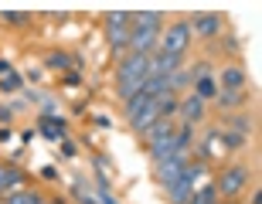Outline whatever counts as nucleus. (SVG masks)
Returning <instances> with one entry per match:
<instances>
[{
  "label": "nucleus",
  "instance_id": "nucleus-16",
  "mask_svg": "<svg viewBox=\"0 0 262 204\" xmlns=\"http://www.w3.org/2000/svg\"><path fill=\"white\" fill-rule=\"evenodd\" d=\"M106 34H109V44L116 51L129 44V24H106Z\"/></svg>",
  "mask_w": 262,
  "mask_h": 204
},
{
  "label": "nucleus",
  "instance_id": "nucleus-4",
  "mask_svg": "<svg viewBox=\"0 0 262 204\" xmlns=\"http://www.w3.org/2000/svg\"><path fill=\"white\" fill-rule=\"evenodd\" d=\"M191 38H194V34H191V24H187V20H177V24H170L167 34H160V51L181 58L187 51V44H191Z\"/></svg>",
  "mask_w": 262,
  "mask_h": 204
},
{
  "label": "nucleus",
  "instance_id": "nucleus-22",
  "mask_svg": "<svg viewBox=\"0 0 262 204\" xmlns=\"http://www.w3.org/2000/svg\"><path fill=\"white\" fill-rule=\"evenodd\" d=\"M61 129H65V123H61V116H58V123H51L48 116L41 119V133H45V136H51V140H61Z\"/></svg>",
  "mask_w": 262,
  "mask_h": 204
},
{
  "label": "nucleus",
  "instance_id": "nucleus-23",
  "mask_svg": "<svg viewBox=\"0 0 262 204\" xmlns=\"http://www.w3.org/2000/svg\"><path fill=\"white\" fill-rule=\"evenodd\" d=\"M174 140H177V150H187V146L194 143V126H181L174 133Z\"/></svg>",
  "mask_w": 262,
  "mask_h": 204
},
{
  "label": "nucleus",
  "instance_id": "nucleus-9",
  "mask_svg": "<svg viewBox=\"0 0 262 204\" xmlns=\"http://www.w3.org/2000/svg\"><path fill=\"white\" fill-rule=\"evenodd\" d=\"M177 112H181V119H184V126H194V123L204 119V102L191 92L184 102H177Z\"/></svg>",
  "mask_w": 262,
  "mask_h": 204
},
{
  "label": "nucleus",
  "instance_id": "nucleus-15",
  "mask_svg": "<svg viewBox=\"0 0 262 204\" xmlns=\"http://www.w3.org/2000/svg\"><path fill=\"white\" fill-rule=\"evenodd\" d=\"M194 96L201 99V102H204V99H214V96H218V82H214L208 72H204V75H194Z\"/></svg>",
  "mask_w": 262,
  "mask_h": 204
},
{
  "label": "nucleus",
  "instance_id": "nucleus-29",
  "mask_svg": "<svg viewBox=\"0 0 262 204\" xmlns=\"http://www.w3.org/2000/svg\"><path fill=\"white\" fill-rule=\"evenodd\" d=\"M10 72H14V65H10V61H4V58H0V78H4V75H10Z\"/></svg>",
  "mask_w": 262,
  "mask_h": 204
},
{
  "label": "nucleus",
  "instance_id": "nucleus-6",
  "mask_svg": "<svg viewBox=\"0 0 262 204\" xmlns=\"http://www.w3.org/2000/svg\"><path fill=\"white\" fill-rule=\"evenodd\" d=\"M160 41V31H146V28H129V55H150L154 44Z\"/></svg>",
  "mask_w": 262,
  "mask_h": 204
},
{
  "label": "nucleus",
  "instance_id": "nucleus-11",
  "mask_svg": "<svg viewBox=\"0 0 262 204\" xmlns=\"http://www.w3.org/2000/svg\"><path fill=\"white\" fill-rule=\"evenodd\" d=\"M146 150H150V160H154V164H164V160H170V156L181 153V150H177V140H174V136H167V140H157V143H150Z\"/></svg>",
  "mask_w": 262,
  "mask_h": 204
},
{
  "label": "nucleus",
  "instance_id": "nucleus-31",
  "mask_svg": "<svg viewBox=\"0 0 262 204\" xmlns=\"http://www.w3.org/2000/svg\"><path fill=\"white\" fill-rule=\"evenodd\" d=\"M211 204H218V201H211Z\"/></svg>",
  "mask_w": 262,
  "mask_h": 204
},
{
  "label": "nucleus",
  "instance_id": "nucleus-30",
  "mask_svg": "<svg viewBox=\"0 0 262 204\" xmlns=\"http://www.w3.org/2000/svg\"><path fill=\"white\" fill-rule=\"evenodd\" d=\"M102 204H119V201H113V197H102Z\"/></svg>",
  "mask_w": 262,
  "mask_h": 204
},
{
  "label": "nucleus",
  "instance_id": "nucleus-24",
  "mask_svg": "<svg viewBox=\"0 0 262 204\" xmlns=\"http://www.w3.org/2000/svg\"><path fill=\"white\" fill-rule=\"evenodd\" d=\"M245 146V136L242 133H225L222 136V150H242Z\"/></svg>",
  "mask_w": 262,
  "mask_h": 204
},
{
  "label": "nucleus",
  "instance_id": "nucleus-1",
  "mask_svg": "<svg viewBox=\"0 0 262 204\" xmlns=\"http://www.w3.org/2000/svg\"><path fill=\"white\" fill-rule=\"evenodd\" d=\"M146 78H150V55H129V58L119 61L116 82H119V96H123V102L133 99L136 92L143 88Z\"/></svg>",
  "mask_w": 262,
  "mask_h": 204
},
{
  "label": "nucleus",
  "instance_id": "nucleus-25",
  "mask_svg": "<svg viewBox=\"0 0 262 204\" xmlns=\"http://www.w3.org/2000/svg\"><path fill=\"white\" fill-rule=\"evenodd\" d=\"M68 61H72V58H68L65 51H51V55H48V68H55V72H65Z\"/></svg>",
  "mask_w": 262,
  "mask_h": 204
},
{
  "label": "nucleus",
  "instance_id": "nucleus-10",
  "mask_svg": "<svg viewBox=\"0 0 262 204\" xmlns=\"http://www.w3.org/2000/svg\"><path fill=\"white\" fill-rule=\"evenodd\" d=\"M218 92H245V72L238 65H228L218 78Z\"/></svg>",
  "mask_w": 262,
  "mask_h": 204
},
{
  "label": "nucleus",
  "instance_id": "nucleus-18",
  "mask_svg": "<svg viewBox=\"0 0 262 204\" xmlns=\"http://www.w3.org/2000/svg\"><path fill=\"white\" fill-rule=\"evenodd\" d=\"M4 204H45V197L38 194V191H10L7 197H4Z\"/></svg>",
  "mask_w": 262,
  "mask_h": 204
},
{
  "label": "nucleus",
  "instance_id": "nucleus-21",
  "mask_svg": "<svg viewBox=\"0 0 262 204\" xmlns=\"http://www.w3.org/2000/svg\"><path fill=\"white\" fill-rule=\"evenodd\" d=\"M214 99H218V106H222V109H235V106H242V102H245V92H218Z\"/></svg>",
  "mask_w": 262,
  "mask_h": 204
},
{
  "label": "nucleus",
  "instance_id": "nucleus-7",
  "mask_svg": "<svg viewBox=\"0 0 262 204\" xmlns=\"http://www.w3.org/2000/svg\"><path fill=\"white\" fill-rule=\"evenodd\" d=\"M191 34H198V38H218L222 34V17L218 14H194Z\"/></svg>",
  "mask_w": 262,
  "mask_h": 204
},
{
  "label": "nucleus",
  "instance_id": "nucleus-8",
  "mask_svg": "<svg viewBox=\"0 0 262 204\" xmlns=\"http://www.w3.org/2000/svg\"><path fill=\"white\" fill-rule=\"evenodd\" d=\"M181 68V58L177 55H150V78H170Z\"/></svg>",
  "mask_w": 262,
  "mask_h": 204
},
{
  "label": "nucleus",
  "instance_id": "nucleus-26",
  "mask_svg": "<svg viewBox=\"0 0 262 204\" xmlns=\"http://www.w3.org/2000/svg\"><path fill=\"white\" fill-rule=\"evenodd\" d=\"M20 85H24V82H20V75H17V72H10V75H4V78H0V92H17Z\"/></svg>",
  "mask_w": 262,
  "mask_h": 204
},
{
  "label": "nucleus",
  "instance_id": "nucleus-12",
  "mask_svg": "<svg viewBox=\"0 0 262 204\" xmlns=\"http://www.w3.org/2000/svg\"><path fill=\"white\" fill-rule=\"evenodd\" d=\"M24 174H20L14 164H0V194H10V191H17Z\"/></svg>",
  "mask_w": 262,
  "mask_h": 204
},
{
  "label": "nucleus",
  "instance_id": "nucleus-3",
  "mask_svg": "<svg viewBox=\"0 0 262 204\" xmlns=\"http://www.w3.org/2000/svg\"><path fill=\"white\" fill-rule=\"evenodd\" d=\"M245 184H249V167H245V164H232V167H225L222 174H218L214 191L225 194V197H238Z\"/></svg>",
  "mask_w": 262,
  "mask_h": 204
},
{
  "label": "nucleus",
  "instance_id": "nucleus-28",
  "mask_svg": "<svg viewBox=\"0 0 262 204\" xmlns=\"http://www.w3.org/2000/svg\"><path fill=\"white\" fill-rule=\"evenodd\" d=\"M4 20H7V24H24V20H28V14H17V10H7V14H4Z\"/></svg>",
  "mask_w": 262,
  "mask_h": 204
},
{
  "label": "nucleus",
  "instance_id": "nucleus-17",
  "mask_svg": "<svg viewBox=\"0 0 262 204\" xmlns=\"http://www.w3.org/2000/svg\"><path fill=\"white\" fill-rule=\"evenodd\" d=\"M129 20H136V28H146V31H160L164 17L157 10H140V14H129Z\"/></svg>",
  "mask_w": 262,
  "mask_h": 204
},
{
  "label": "nucleus",
  "instance_id": "nucleus-5",
  "mask_svg": "<svg viewBox=\"0 0 262 204\" xmlns=\"http://www.w3.org/2000/svg\"><path fill=\"white\" fill-rule=\"evenodd\" d=\"M187 164H191V160H187V150H181L177 156H170V160H164V164H157V180H160L164 187H170L177 177L184 174Z\"/></svg>",
  "mask_w": 262,
  "mask_h": 204
},
{
  "label": "nucleus",
  "instance_id": "nucleus-27",
  "mask_svg": "<svg viewBox=\"0 0 262 204\" xmlns=\"http://www.w3.org/2000/svg\"><path fill=\"white\" fill-rule=\"evenodd\" d=\"M106 24H129V14L126 10H113V14H106Z\"/></svg>",
  "mask_w": 262,
  "mask_h": 204
},
{
  "label": "nucleus",
  "instance_id": "nucleus-19",
  "mask_svg": "<svg viewBox=\"0 0 262 204\" xmlns=\"http://www.w3.org/2000/svg\"><path fill=\"white\" fill-rule=\"evenodd\" d=\"M154 106H157V112H160L164 119H170V116L177 112V99H174V92H164V96H157V99H154Z\"/></svg>",
  "mask_w": 262,
  "mask_h": 204
},
{
  "label": "nucleus",
  "instance_id": "nucleus-13",
  "mask_svg": "<svg viewBox=\"0 0 262 204\" xmlns=\"http://www.w3.org/2000/svg\"><path fill=\"white\" fill-rule=\"evenodd\" d=\"M157 119H164V116H160V112H157V106H154V99H150V106H146L143 112H140V116H133V119H129V126H133L136 133H146V129L154 126Z\"/></svg>",
  "mask_w": 262,
  "mask_h": 204
},
{
  "label": "nucleus",
  "instance_id": "nucleus-2",
  "mask_svg": "<svg viewBox=\"0 0 262 204\" xmlns=\"http://www.w3.org/2000/svg\"><path fill=\"white\" fill-rule=\"evenodd\" d=\"M201 174H204V164L191 160V164L184 167V174H181V177L174 180V184L167 187V201H170V204H187V201H191V194L198 191V184H194V180H198Z\"/></svg>",
  "mask_w": 262,
  "mask_h": 204
},
{
  "label": "nucleus",
  "instance_id": "nucleus-20",
  "mask_svg": "<svg viewBox=\"0 0 262 204\" xmlns=\"http://www.w3.org/2000/svg\"><path fill=\"white\" fill-rule=\"evenodd\" d=\"M150 106V96H143V92H136L133 99H126V116L133 119V116H140V112H143V109Z\"/></svg>",
  "mask_w": 262,
  "mask_h": 204
},
{
  "label": "nucleus",
  "instance_id": "nucleus-14",
  "mask_svg": "<svg viewBox=\"0 0 262 204\" xmlns=\"http://www.w3.org/2000/svg\"><path fill=\"white\" fill-rule=\"evenodd\" d=\"M174 133H177V126L170 123V119H157L154 126L143 133V140H146V146H150V143H157V140H167V136H174Z\"/></svg>",
  "mask_w": 262,
  "mask_h": 204
}]
</instances>
